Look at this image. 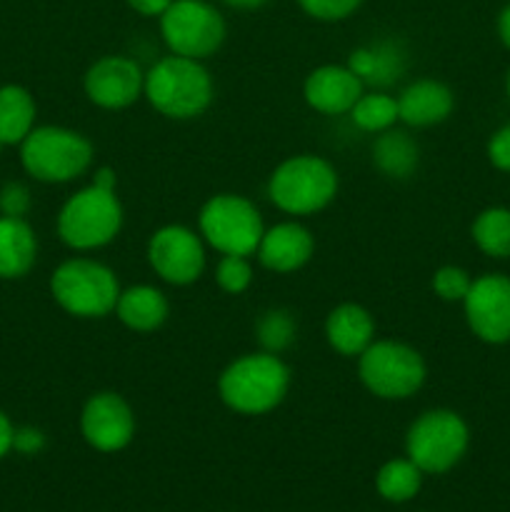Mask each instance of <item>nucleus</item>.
<instances>
[{
  "label": "nucleus",
  "mask_w": 510,
  "mask_h": 512,
  "mask_svg": "<svg viewBox=\"0 0 510 512\" xmlns=\"http://www.w3.org/2000/svg\"><path fill=\"white\" fill-rule=\"evenodd\" d=\"M470 428L455 410L433 408L410 423L405 435V455L425 475H443L465 458Z\"/></svg>",
  "instance_id": "nucleus-8"
},
{
  "label": "nucleus",
  "mask_w": 510,
  "mask_h": 512,
  "mask_svg": "<svg viewBox=\"0 0 510 512\" xmlns=\"http://www.w3.org/2000/svg\"><path fill=\"white\" fill-rule=\"evenodd\" d=\"M3 148H5V145H3V143H0V153H3Z\"/></svg>",
  "instance_id": "nucleus-40"
},
{
  "label": "nucleus",
  "mask_w": 510,
  "mask_h": 512,
  "mask_svg": "<svg viewBox=\"0 0 510 512\" xmlns=\"http://www.w3.org/2000/svg\"><path fill=\"white\" fill-rule=\"evenodd\" d=\"M475 248L493 260H510V208L493 205L475 215L470 225Z\"/></svg>",
  "instance_id": "nucleus-24"
},
{
  "label": "nucleus",
  "mask_w": 510,
  "mask_h": 512,
  "mask_svg": "<svg viewBox=\"0 0 510 512\" xmlns=\"http://www.w3.org/2000/svg\"><path fill=\"white\" fill-rule=\"evenodd\" d=\"M198 233L220 255H255L265 233L255 203L238 193H218L203 203L198 213Z\"/></svg>",
  "instance_id": "nucleus-9"
},
{
  "label": "nucleus",
  "mask_w": 510,
  "mask_h": 512,
  "mask_svg": "<svg viewBox=\"0 0 510 512\" xmlns=\"http://www.w3.org/2000/svg\"><path fill=\"white\" fill-rule=\"evenodd\" d=\"M358 378L375 398L408 400L425 385L428 365L413 345L375 338L358 355Z\"/></svg>",
  "instance_id": "nucleus-7"
},
{
  "label": "nucleus",
  "mask_w": 510,
  "mask_h": 512,
  "mask_svg": "<svg viewBox=\"0 0 510 512\" xmlns=\"http://www.w3.org/2000/svg\"><path fill=\"white\" fill-rule=\"evenodd\" d=\"M370 155H373V165L385 178L405 180L418 170L420 145L405 130L390 128L385 133H378Z\"/></svg>",
  "instance_id": "nucleus-22"
},
{
  "label": "nucleus",
  "mask_w": 510,
  "mask_h": 512,
  "mask_svg": "<svg viewBox=\"0 0 510 512\" xmlns=\"http://www.w3.org/2000/svg\"><path fill=\"white\" fill-rule=\"evenodd\" d=\"M33 205L30 198L28 185L18 183V180H10L0 188V215H8V218H25Z\"/></svg>",
  "instance_id": "nucleus-31"
},
{
  "label": "nucleus",
  "mask_w": 510,
  "mask_h": 512,
  "mask_svg": "<svg viewBox=\"0 0 510 512\" xmlns=\"http://www.w3.org/2000/svg\"><path fill=\"white\" fill-rule=\"evenodd\" d=\"M313 253V233L298 220H283V223H275L273 228H265L258 250H255L260 265L278 275H288L305 268Z\"/></svg>",
  "instance_id": "nucleus-15"
},
{
  "label": "nucleus",
  "mask_w": 510,
  "mask_h": 512,
  "mask_svg": "<svg viewBox=\"0 0 510 512\" xmlns=\"http://www.w3.org/2000/svg\"><path fill=\"white\" fill-rule=\"evenodd\" d=\"M38 260V238L25 218L0 215V278L18 280Z\"/></svg>",
  "instance_id": "nucleus-21"
},
{
  "label": "nucleus",
  "mask_w": 510,
  "mask_h": 512,
  "mask_svg": "<svg viewBox=\"0 0 510 512\" xmlns=\"http://www.w3.org/2000/svg\"><path fill=\"white\" fill-rule=\"evenodd\" d=\"M290 390V368L280 355L248 353L235 358L218 378V395L238 415L273 413Z\"/></svg>",
  "instance_id": "nucleus-2"
},
{
  "label": "nucleus",
  "mask_w": 510,
  "mask_h": 512,
  "mask_svg": "<svg viewBox=\"0 0 510 512\" xmlns=\"http://www.w3.org/2000/svg\"><path fill=\"white\" fill-rule=\"evenodd\" d=\"M495 28H498L500 43L510 50V3L498 13V23H495Z\"/></svg>",
  "instance_id": "nucleus-36"
},
{
  "label": "nucleus",
  "mask_w": 510,
  "mask_h": 512,
  "mask_svg": "<svg viewBox=\"0 0 510 512\" xmlns=\"http://www.w3.org/2000/svg\"><path fill=\"white\" fill-rule=\"evenodd\" d=\"M365 85L348 65H320L303 83V98L315 113L345 115L353 110Z\"/></svg>",
  "instance_id": "nucleus-16"
},
{
  "label": "nucleus",
  "mask_w": 510,
  "mask_h": 512,
  "mask_svg": "<svg viewBox=\"0 0 510 512\" xmlns=\"http://www.w3.org/2000/svg\"><path fill=\"white\" fill-rule=\"evenodd\" d=\"M123 203L115 190L100 185H85L70 195L58 213V238L70 250L88 253L113 243L123 230Z\"/></svg>",
  "instance_id": "nucleus-5"
},
{
  "label": "nucleus",
  "mask_w": 510,
  "mask_h": 512,
  "mask_svg": "<svg viewBox=\"0 0 510 512\" xmlns=\"http://www.w3.org/2000/svg\"><path fill=\"white\" fill-rule=\"evenodd\" d=\"M20 163L38 183H73L93 165V143L73 128L35 125L20 143Z\"/></svg>",
  "instance_id": "nucleus-4"
},
{
  "label": "nucleus",
  "mask_w": 510,
  "mask_h": 512,
  "mask_svg": "<svg viewBox=\"0 0 510 512\" xmlns=\"http://www.w3.org/2000/svg\"><path fill=\"white\" fill-rule=\"evenodd\" d=\"M120 290L118 275L93 258H70L50 275V295L73 318H105L115 310Z\"/></svg>",
  "instance_id": "nucleus-6"
},
{
  "label": "nucleus",
  "mask_w": 510,
  "mask_h": 512,
  "mask_svg": "<svg viewBox=\"0 0 510 512\" xmlns=\"http://www.w3.org/2000/svg\"><path fill=\"white\" fill-rule=\"evenodd\" d=\"M423 475V470L408 455L405 458H393L375 475V490L388 503H408L423 488Z\"/></svg>",
  "instance_id": "nucleus-25"
},
{
  "label": "nucleus",
  "mask_w": 510,
  "mask_h": 512,
  "mask_svg": "<svg viewBox=\"0 0 510 512\" xmlns=\"http://www.w3.org/2000/svg\"><path fill=\"white\" fill-rule=\"evenodd\" d=\"M160 35L173 55L205 60L225 43V18L205 0H173L160 15Z\"/></svg>",
  "instance_id": "nucleus-10"
},
{
  "label": "nucleus",
  "mask_w": 510,
  "mask_h": 512,
  "mask_svg": "<svg viewBox=\"0 0 510 512\" xmlns=\"http://www.w3.org/2000/svg\"><path fill=\"white\" fill-rule=\"evenodd\" d=\"M125 3L143 18H160L173 0H125Z\"/></svg>",
  "instance_id": "nucleus-34"
},
{
  "label": "nucleus",
  "mask_w": 510,
  "mask_h": 512,
  "mask_svg": "<svg viewBox=\"0 0 510 512\" xmlns=\"http://www.w3.org/2000/svg\"><path fill=\"white\" fill-rule=\"evenodd\" d=\"M295 333H298V323H295L293 313L285 308L265 310L255 323V335L265 353L280 355L283 350H288L293 345Z\"/></svg>",
  "instance_id": "nucleus-27"
},
{
  "label": "nucleus",
  "mask_w": 510,
  "mask_h": 512,
  "mask_svg": "<svg viewBox=\"0 0 510 512\" xmlns=\"http://www.w3.org/2000/svg\"><path fill=\"white\" fill-rule=\"evenodd\" d=\"M218 288L228 295H243L253 283V265L245 255H223L215 268Z\"/></svg>",
  "instance_id": "nucleus-28"
},
{
  "label": "nucleus",
  "mask_w": 510,
  "mask_h": 512,
  "mask_svg": "<svg viewBox=\"0 0 510 512\" xmlns=\"http://www.w3.org/2000/svg\"><path fill=\"white\" fill-rule=\"evenodd\" d=\"M85 98L103 110H125L143 98L145 70L128 55H103L83 78Z\"/></svg>",
  "instance_id": "nucleus-14"
},
{
  "label": "nucleus",
  "mask_w": 510,
  "mask_h": 512,
  "mask_svg": "<svg viewBox=\"0 0 510 512\" xmlns=\"http://www.w3.org/2000/svg\"><path fill=\"white\" fill-rule=\"evenodd\" d=\"M348 115L355 128H360L363 133H385V130L395 128V123L400 120L398 98L385 90H365Z\"/></svg>",
  "instance_id": "nucleus-26"
},
{
  "label": "nucleus",
  "mask_w": 510,
  "mask_h": 512,
  "mask_svg": "<svg viewBox=\"0 0 510 512\" xmlns=\"http://www.w3.org/2000/svg\"><path fill=\"white\" fill-rule=\"evenodd\" d=\"M485 155H488L490 165L500 173L510 175V123L500 125L493 135L488 138V145H485Z\"/></svg>",
  "instance_id": "nucleus-32"
},
{
  "label": "nucleus",
  "mask_w": 510,
  "mask_h": 512,
  "mask_svg": "<svg viewBox=\"0 0 510 512\" xmlns=\"http://www.w3.org/2000/svg\"><path fill=\"white\" fill-rule=\"evenodd\" d=\"M325 340L343 358H358L375 340V320L358 303H340L325 318Z\"/></svg>",
  "instance_id": "nucleus-19"
},
{
  "label": "nucleus",
  "mask_w": 510,
  "mask_h": 512,
  "mask_svg": "<svg viewBox=\"0 0 510 512\" xmlns=\"http://www.w3.org/2000/svg\"><path fill=\"white\" fill-rule=\"evenodd\" d=\"M38 108L23 85L8 83L0 88V143L20 145L35 128Z\"/></svg>",
  "instance_id": "nucleus-23"
},
{
  "label": "nucleus",
  "mask_w": 510,
  "mask_h": 512,
  "mask_svg": "<svg viewBox=\"0 0 510 512\" xmlns=\"http://www.w3.org/2000/svg\"><path fill=\"white\" fill-rule=\"evenodd\" d=\"M143 98L170 120H195L210 108L215 85L203 60L165 55L145 70Z\"/></svg>",
  "instance_id": "nucleus-1"
},
{
  "label": "nucleus",
  "mask_w": 510,
  "mask_h": 512,
  "mask_svg": "<svg viewBox=\"0 0 510 512\" xmlns=\"http://www.w3.org/2000/svg\"><path fill=\"white\" fill-rule=\"evenodd\" d=\"M398 115L408 128H433L445 123L455 108V95L443 80L420 78L400 90Z\"/></svg>",
  "instance_id": "nucleus-18"
},
{
  "label": "nucleus",
  "mask_w": 510,
  "mask_h": 512,
  "mask_svg": "<svg viewBox=\"0 0 510 512\" xmlns=\"http://www.w3.org/2000/svg\"><path fill=\"white\" fill-rule=\"evenodd\" d=\"M465 323L485 345L510 343V275L485 273L473 278L463 300Z\"/></svg>",
  "instance_id": "nucleus-12"
},
{
  "label": "nucleus",
  "mask_w": 510,
  "mask_h": 512,
  "mask_svg": "<svg viewBox=\"0 0 510 512\" xmlns=\"http://www.w3.org/2000/svg\"><path fill=\"white\" fill-rule=\"evenodd\" d=\"M338 170L320 155L300 153L285 158L270 173L268 198L283 213L305 218L328 208L338 195Z\"/></svg>",
  "instance_id": "nucleus-3"
},
{
  "label": "nucleus",
  "mask_w": 510,
  "mask_h": 512,
  "mask_svg": "<svg viewBox=\"0 0 510 512\" xmlns=\"http://www.w3.org/2000/svg\"><path fill=\"white\" fill-rule=\"evenodd\" d=\"M113 313L133 333H155L168 320L170 303L163 290L140 283L120 290Z\"/></svg>",
  "instance_id": "nucleus-20"
},
{
  "label": "nucleus",
  "mask_w": 510,
  "mask_h": 512,
  "mask_svg": "<svg viewBox=\"0 0 510 512\" xmlns=\"http://www.w3.org/2000/svg\"><path fill=\"white\" fill-rule=\"evenodd\" d=\"M43 448H45L43 430L33 428V425H25V428H15L13 450H18L20 455H38Z\"/></svg>",
  "instance_id": "nucleus-33"
},
{
  "label": "nucleus",
  "mask_w": 510,
  "mask_h": 512,
  "mask_svg": "<svg viewBox=\"0 0 510 512\" xmlns=\"http://www.w3.org/2000/svg\"><path fill=\"white\" fill-rule=\"evenodd\" d=\"M505 95H508V103H510V70H508V78H505Z\"/></svg>",
  "instance_id": "nucleus-39"
},
{
  "label": "nucleus",
  "mask_w": 510,
  "mask_h": 512,
  "mask_svg": "<svg viewBox=\"0 0 510 512\" xmlns=\"http://www.w3.org/2000/svg\"><path fill=\"white\" fill-rule=\"evenodd\" d=\"M430 285H433V293L440 300H445V303H463L470 285H473V278L460 265H443V268H438L433 273Z\"/></svg>",
  "instance_id": "nucleus-29"
},
{
  "label": "nucleus",
  "mask_w": 510,
  "mask_h": 512,
  "mask_svg": "<svg viewBox=\"0 0 510 512\" xmlns=\"http://www.w3.org/2000/svg\"><path fill=\"white\" fill-rule=\"evenodd\" d=\"M80 433L98 453H120L135 438L133 408L113 390L93 393L80 410Z\"/></svg>",
  "instance_id": "nucleus-13"
},
{
  "label": "nucleus",
  "mask_w": 510,
  "mask_h": 512,
  "mask_svg": "<svg viewBox=\"0 0 510 512\" xmlns=\"http://www.w3.org/2000/svg\"><path fill=\"white\" fill-rule=\"evenodd\" d=\"M90 183L100 185V188H108V190L118 188V178H115V170H110V168H98V170H95L93 178H90Z\"/></svg>",
  "instance_id": "nucleus-37"
},
{
  "label": "nucleus",
  "mask_w": 510,
  "mask_h": 512,
  "mask_svg": "<svg viewBox=\"0 0 510 512\" xmlns=\"http://www.w3.org/2000/svg\"><path fill=\"white\" fill-rule=\"evenodd\" d=\"M220 3L230 5V8H238V10H255L260 5H265L268 0H220Z\"/></svg>",
  "instance_id": "nucleus-38"
},
{
  "label": "nucleus",
  "mask_w": 510,
  "mask_h": 512,
  "mask_svg": "<svg viewBox=\"0 0 510 512\" xmlns=\"http://www.w3.org/2000/svg\"><path fill=\"white\" fill-rule=\"evenodd\" d=\"M345 65L363 80L365 88L385 90L405 75L408 53L398 38H378L355 48Z\"/></svg>",
  "instance_id": "nucleus-17"
},
{
  "label": "nucleus",
  "mask_w": 510,
  "mask_h": 512,
  "mask_svg": "<svg viewBox=\"0 0 510 512\" xmlns=\"http://www.w3.org/2000/svg\"><path fill=\"white\" fill-rule=\"evenodd\" d=\"M148 263L153 273L168 285H193L203 278L208 253H205V240L200 233L190 230L188 225H163L155 230L148 240Z\"/></svg>",
  "instance_id": "nucleus-11"
},
{
  "label": "nucleus",
  "mask_w": 510,
  "mask_h": 512,
  "mask_svg": "<svg viewBox=\"0 0 510 512\" xmlns=\"http://www.w3.org/2000/svg\"><path fill=\"white\" fill-rule=\"evenodd\" d=\"M305 15L323 23H338V20L350 18L355 10L363 5V0H298Z\"/></svg>",
  "instance_id": "nucleus-30"
},
{
  "label": "nucleus",
  "mask_w": 510,
  "mask_h": 512,
  "mask_svg": "<svg viewBox=\"0 0 510 512\" xmlns=\"http://www.w3.org/2000/svg\"><path fill=\"white\" fill-rule=\"evenodd\" d=\"M13 435H15L13 423H10L8 415L0 410V460H3L10 450H13Z\"/></svg>",
  "instance_id": "nucleus-35"
}]
</instances>
